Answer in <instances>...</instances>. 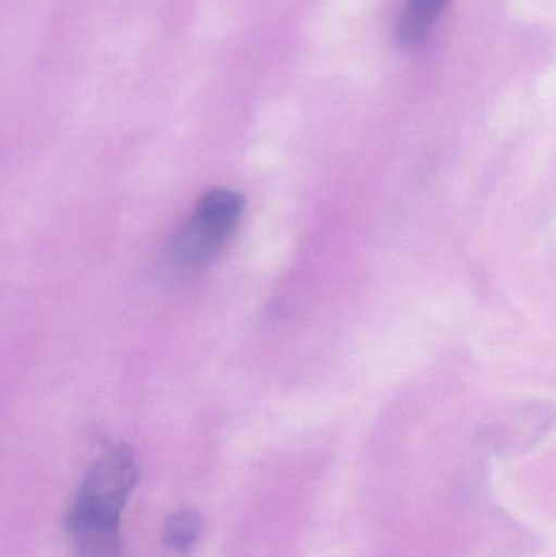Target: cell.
I'll list each match as a JSON object with an SVG mask.
<instances>
[{
	"instance_id": "cell-4",
	"label": "cell",
	"mask_w": 556,
	"mask_h": 557,
	"mask_svg": "<svg viewBox=\"0 0 556 557\" xmlns=\"http://www.w3.org/2000/svg\"><path fill=\"white\" fill-rule=\"evenodd\" d=\"M449 0H407L395 25V36L404 46L420 45L433 28Z\"/></svg>"
},
{
	"instance_id": "cell-1",
	"label": "cell",
	"mask_w": 556,
	"mask_h": 557,
	"mask_svg": "<svg viewBox=\"0 0 556 557\" xmlns=\"http://www.w3.org/2000/svg\"><path fill=\"white\" fill-rule=\"evenodd\" d=\"M245 201L234 189L212 188L201 196L188 221L170 240L166 258L178 271H196L212 263L240 224Z\"/></svg>"
},
{
	"instance_id": "cell-2",
	"label": "cell",
	"mask_w": 556,
	"mask_h": 557,
	"mask_svg": "<svg viewBox=\"0 0 556 557\" xmlns=\"http://www.w3.org/2000/svg\"><path fill=\"white\" fill-rule=\"evenodd\" d=\"M137 476L139 465L133 450L126 445L110 448L88 470L72 512L103 522L120 523Z\"/></svg>"
},
{
	"instance_id": "cell-3",
	"label": "cell",
	"mask_w": 556,
	"mask_h": 557,
	"mask_svg": "<svg viewBox=\"0 0 556 557\" xmlns=\"http://www.w3.org/2000/svg\"><path fill=\"white\" fill-rule=\"evenodd\" d=\"M67 532L78 557H123L120 523L69 512Z\"/></svg>"
},
{
	"instance_id": "cell-5",
	"label": "cell",
	"mask_w": 556,
	"mask_h": 557,
	"mask_svg": "<svg viewBox=\"0 0 556 557\" xmlns=\"http://www.w3.org/2000/svg\"><path fill=\"white\" fill-rule=\"evenodd\" d=\"M201 532L202 520L199 513L195 510H182V512L173 513L166 520L163 539H165V545L170 549L185 555V553L191 552Z\"/></svg>"
}]
</instances>
